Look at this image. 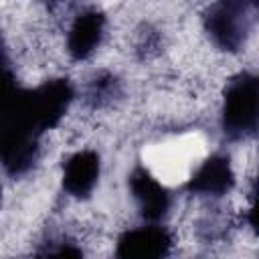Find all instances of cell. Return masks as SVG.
Returning a JSON list of instances; mask_svg holds the SVG:
<instances>
[{"label":"cell","instance_id":"2","mask_svg":"<svg viewBox=\"0 0 259 259\" xmlns=\"http://www.w3.org/2000/svg\"><path fill=\"white\" fill-rule=\"evenodd\" d=\"M257 0H214L204 14V30L214 47L239 53L253 30Z\"/></svg>","mask_w":259,"mask_h":259},{"label":"cell","instance_id":"5","mask_svg":"<svg viewBox=\"0 0 259 259\" xmlns=\"http://www.w3.org/2000/svg\"><path fill=\"white\" fill-rule=\"evenodd\" d=\"M174 237L162 223H148L119 235L115 255L121 259H160L172 251Z\"/></svg>","mask_w":259,"mask_h":259},{"label":"cell","instance_id":"3","mask_svg":"<svg viewBox=\"0 0 259 259\" xmlns=\"http://www.w3.org/2000/svg\"><path fill=\"white\" fill-rule=\"evenodd\" d=\"M40 138L16 123L0 119V166L8 176H24L40 156Z\"/></svg>","mask_w":259,"mask_h":259},{"label":"cell","instance_id":"6","mask_svg":"<svg viewBox=\"0 0 259 259\" xmlns=\"http://www.w3.org/2000/svg\"><path fill=\"white\" fill-rule=\"evenodd\" d=\"M235 188V170L231 158L225 154H212L202 160L190 178L186 180V190L194 196L221 198Z\"/></svg>","mask_w":259,"mask_h":259},{"label":"cell","instance_id":"7","mask_svg":"<svg viewBox=\"0 0 259 259\" xmlns=\"http://www.w3.org/2000/svg\"><path fill=\"white\" fill-rule=\"evenodd\" d=\"M99 174H101L99 154L95 150H79L63 162V174H61L63 190L73 198L85 200L95 190L99 182Z\"/></svg>","mask_w":259,"mask_h":259},{"label":"cell","instance_id":"4","mask_svg":"<svg viewBox=\"0 0 259 259\" xmlns=\"http://www.w3.org/2000/svg\"><path fill=\"white\" fill-rule=\"evenodd\" d=\"M127 186L142 219L160 223L168 217L172 208V192L150 168L136 166L127 176Z\"/></svg>","mask_w":259,"mask_h":259},{"label":"cell","instance_id":"9","mask_svg":"<svg viewBox=\"0 0 259 259\" xmlns=\"http://www.w3.org/2000/svg\"><path fill=\"white\" fill-rule=\"evenodd\" d=\"M119 97H121V81L109 71L95 73L85 83V89H83V101L91 109L107 107Z\"/></svg>","mask_w":259,"mask_h":259},{"label":"cell","instance_id":"8","mask_svg":"<svg viewBox=\"0 0 259 259\" xmlns=\"http://www.w3.org/2000/svg\"><path fill=\"white\" fill-rule=\"evenodd\" d=\"M105 36V14L97 8L81 10L67 32V53L73 61H87Z\"/></svg>","mask_w":259,"mask_h":259},{"label":"cell","instance_id":"10","mask_svg":"<svg viewBox=\"0 0 259 259\" xmlns=\"http://www.w3.org/2000/svg\"><path fill=\"white\" fill-rule=\"evenodd\" d=\"M16 75L8 57V49L4 45V38L0 34V109L6 105V101L16 93Z\"/></svg>","mask_w":259,"mask_h":259},{"label":"cell","instance_id":"12","mask_svg":"<svg viewBox=\"0 0 259 259\" xmlns=\"http://www.w3.org/2000/svg\"><path fill=\"white\" fill-rule=\"evenodd\" d=\"M0 200H2V190H0Z\"/></svg>","mask_w":259,"mask_h":259},{"label":"cell","instance_id":"1","mask_svg":"<svg viewBox=\"0 0 259 259\" xmlns=\"http://www.w3.org/2000/svg\"><path fill=\"white\" fill-rule=\"evenodd\" d=\"M259 81L251 71H241L225 87L221 105V130L229 142H245L257 134Z\"/></svg>","mask_w":259,"mask_h":259},{"label":"cell","instance_id":"11","mask_svg":"<svg viewBox=\"0 0 259 259\" xmlns=\"http://www.w3.org/2000/svg\"><path fill=\"white\" fill-rule=\"evenodd\" d=\"M45 2H59V0H45Z\"/></svg>","mask_w":259,"mask_h":259}]
</instances>
